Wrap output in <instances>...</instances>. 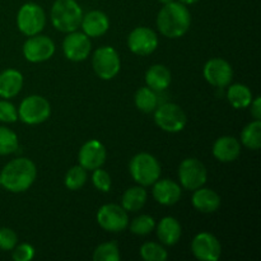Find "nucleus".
I'll use <instances>...</instances> for the list:
<instances>
[{"label": "nucleus", "mask_w": 261, "mask_h": 261, "mask_svg": "<svg viewBox=\"0 0 261 261\" xmlns=\"http://www.w3.org/2000/svg\"><path fill=\"white\" fill-rule=\"evenodd\" d=\"M37 170L28 158H15L4 166L0 173L3 188L10 193H23L35 182Z\"/></svg>", "instance_id": "nucleus-1"}, {"label": "nucleus", "mask_w": 261, "mask_h": 261, "mask_svg": "<svg viewBox=\"0 0 261 261\" xmlns=\"http://www.w3.org/2000/svg\"><path fill=\"white\" fill-rule=\"evenodd\" d=\"M191 24V14L185 4L171 2L165 4L157 17V27L165 37H182Z\"/></svg>", "instance_id": "nucleus-2"}, {"label": "nucleus", "mask_w": 261, "mask_h": 261, "mask_svg": "<svg viewBox=\"0 0 261 261\" xmlns=\"http://www.w3.org/2000/svg\"><path fill=\"white\" fill-rule=\"evenodd\" d=\"M83 12L75 0H56L51 8V23L60 32H73L81 27Z\"/></svg>", "instance_id": "nucleus-3"}, {"label": "nucleus", "mask_w": 261, "mask_h": 261, "mask_svg": "<svg viewBox=\"0 0 261 261\" xmlns=\"http://www.w3.org/2000/svg\"><path fill=\"white\" fill-rule=\"evenodd\" d=\"M129 171L135 182L140 186H150L160 178V162L149 153H139L130 161Z\"/></svg>", "instance_id": "nucleus-4"}, {"label": "nucleus", "mask_w": 261, "mask_h": 261, "mask_svg": "<svg viewBox=\"0 0 261 261\" xmlns=\"http://www.w3.org/2000/svg\"><path fill=\"white\" fill-rule=\"evenodd\" d=\"M92 66L98 78L110 81L119 74L121 61L117 51L111 46H102L97 48L92 58Z\"/></svg>", "instance_id": "nucleus-5"}, {"label": "nucleus", "mask_w": 261, "mask_h": 261, "mask_svg": "<svg viewBox=\"0 0 261 261\" xmlns=\"http://www.w3.org/2000/svg\"><path fill=\"white\" fill-rule=\"evenodd\" d=\"M51 106L42 96L27 97L22 101L18 109V117L27 125L42 124L50 117Z\"/></svg>", "instance_id": "nucleus-6"}, {"label": "nucleus", "mask_w": 261, "mask_h": 261, "mask_svg": "<svg viewBox=\"0 0 261 261\" xmlns=\"http://www.w3.org/2000/svg\"><path fill=\"white\" fill-rule=\"evenodd\" d=\"M46 23L45 10L36 3H25L17 14V25L23 35L35 36L43 30Z\"/></svg>", "instance_id": "nucleus-7"}, {"label": "nucleus", "mask_w": 261, "mask_h": 261, "mask_svg": "<svg viewBox=\"0 0 261 261\" xmlns=\"http://www.w3.org/2000/svg\"><path fill=\"white\" fill-rule=\"evenodd\" d=\"M154 121L163 132L178 133L186 125V114L178 105L163 103L154 110Z\"/></svg>", "instance_id": "nucleus-8"}, {"label": "nucleus", "mask_w": 261, "mask_h": 261, "mask_svg": "<svg viewBox=\"0 0 261 261\" xmlns=\"http://www.w3.org/2000/svg\"><path fill=\"white\" fill-rule=\"evenodd\" d=\"M208 172L203 163L196 158H186L178 167V178L186 190H196L206 182Z\"/></svg>", "instance_id": "nucleus-9"}, {"label": "nucleus", "mask_w": 261, "mask_h": 261, "mask_svg": "<svg viewBox=\"0 0 261 261\" xmlns=\"http://www.w3.org/2000/svg\"><path fill=\"white\" fill-rule=\"evenodd\" d=\"M97 222L105 231L122 232L129 226L127 212L117 204H106L101 206L97 213Z\"/></svg>", "instance_id": "nucleus-10"}, {"label": "nucleus", "mask_w": 261, "mask_h": 261, "mask_svg": "<svg viewBox=\"0 0 261 261\" xmlns=\"http://www.w3.org/2000/svg\"><path fill=\"white\" fill-rule=\"evenodd\" d=\"M55 43L50 37L42 35L31 36L23 45V55L30 63H42L53 58Z\"/></svg>", "instance_id": "nucleus-11"}, {"label": "nucleus", "mask_w": 261, "mask_h": 261, "mask_svg": "<svg viewBox=\"0 0 261 261\" xmlns=\"http://www.w3.org/2000/svg\"><path fill=\"white\" fill-rule=\"evenodd\" d=\"M127 46L135 55H150L158 46V37L153 30L148 27H137L127 38Z\"/></svg>", "instance_id": "nucleus-12"}, {"label": "nucleus", "mask_w": 261, "mask_h": 261, "mask_svg": "<svg viewBox=\"0 0 261 261\" xmlns=\"http://www.w3.org/2000/svg\"><path fill=\"white\" fill-rule=\"evenodd\" d=\"M92 43L88 36L84 32L73 31L69 32L68 36L64 38L63 51L64 55L71 61H83L88 58L91 53Z\"/></svg>", "instance_id": "nucleus-13"}, {"label": "nucleus", "mask_w": 261, "mask_h": 261, "mask_svg": "<svg viewBox=\"0 0 261 261\" xmlns=\"http://www.w3.org/2000/svg\"><path fill=\"white\" fill-rule=\"evenodd\" d=\"M191 251L198 260L217 261L221 256L222 247L216 236L208 232H201L194 237L191 242Z\"/></svg>", "instance_id": "nucleus-14"}, {"label": "nucleus", "mask_w": 261, "mask_h": 261, "mask_svg": "<svg viewBox=\"0 0 261 261\" xmlns=\"http://www.w3.org/2000/svg\"><path fill=\"white\" fill-rule=\"evenodd\" d=\"M204 78L213 87L224 88L231 83L233 78L231 64L223 59H212L204 65Z\"/></svg>", "instance_id": "nucleus-15"}, {"label": "nucleus", "mask_w": 261, "mask_h": 261, "mask_svg": "<svg viewBox=\"0 0 261 261\" xmlns=\"http://www.w3.org/2000/svg\"><path fill=\"white\" fill-rule=\"evenodd\" d=\"M106 148L96 139L88 140L86 144H83L78 153L79 165L87 171H93L101 167L106 161Z\"/></svg>", "instance_id": "nucleus-16"}, {"label": "nucleus", "mask_w": 261, "mask_h": 261, "mask_svg": "<svg viewBox=\"0 0 261 261\" xmlns=\"http://www.w3.org/2000/svg\"><path fill=\"white\" fill-rule=\"evenodd\" d=\"M153 198L162 205H173L181 198V188L177 182L172 180H160L153 184Z\"/></svg>", "instance_id": "nucleus-17"}, {"label": "nucleus", "mask_w": 261, "mask_h": 261, "mask_svg": "<svg viewBox=\"0 0 261 261\" xmlns=\"http://www.w3.org/2000/svg\"><path fill=\"white\" fill-rule=\"evenodd\" d=\"M81 25L88 37H99L109 31L110 20L101 10H92L83 15Z\"/></svg>", "instance_id": "nucleus-18"}, {"label": "nucleus", "mask_w": 261, "mask_h": 261, "mask_svg": "<svg viewBox=\"0 0 261 261\" xmlns=\"http://www.w3.org/2000/svg\"><path fill=\"white\" fill-rule=\"evenodd\" d=\"M241 153V144L233 137H221L216 140L213 145V155L218 161L224 163L233 162Z\"/></svg>", "instance_id": "nucleus-19"}, {"label": "nucleus", "mask_w": 261, "mask_h": 261, "mask_svg": "<svg viewBox=\"0 0 261 261\" xmlns=\"http://www.w3.org/2000/svg\"><path fill=\"white\" fill-rule=\"evenodd\" d=\"M193 205L201 213H214L221 206V196L211 189L199 188L194 190Z\"/></svg>", "instance_id": "nucleus-20"}, {"label": "nucleus", "mask_w": 261, "mask_h": 261, "mask_svg": "<svg viewBox=\"0 0 261 261\" xmlns=\"http://www.w3.org/2000/svg\"><path fill=\"white\" fill-rule=\"evenodd\" d=\"M23 87V75L15 69H7L0 73V97L13 98Z\"/></svg>", "instance_id": "nucleus-21"}, {"label": "nucleus", "mask_w": 261, "mask_h": 261, "mask_svg": "<svg viewBox=\"0 0 261 261\" xmlns=\"http://www.w3.org/2000/svg\"><path fill=\"white\" fill-rule=\"evenodd\" d=\"M157 236L162 244L167 246H173L177 244L181 237V226L177 219L173 217H165L161 219L157 226Z\"/></svg>", "instance_id": "nucleus-22"}, {"label": "nucleus", "mask_w": 261, "mask_h": 261, "mask_svg": "<svg viewBox=\"0 0 261 261\" xmlns=\"http://www.w3.org/2000/svg\"><path fill=\"white\" fill-rule=\"evenodd\" d=\"M145 82H147V86L153 91H165L171 84V71L161 64L153 65L145 73Z\"/></svg>", "instance_id": "nucleus-23"}, {"label": "nucleus", "mask_w": 261, "mask_h": 261, "mask_svg": "<svg viewBox=\"0 0 261 261\" xmlns=\"http://www.w3.org/2000/svg\"><path fill=\"white\" fill-rule=\"evenodd\" d=\"M147 191L143 186H134L127 189L121 199L122 208L126 212H138L144 206L147 201Z\"/></svg>", "instance_id": "nucleus-24"}, {"label": "nucleus", "mask_w": 261, "mask_h": 261, "mask_svg": "<svg viewBox=\"0 0 261 261\" xmlns=\"http://www.w3.org/2000/svg\"><path fill=\"white\" fill-rule=\"evenodd\" d=\"M227 98L234 109H246L252 102V92L245 84H232L227 91Z\"/></svg>", "instance_id": "nucleus-25"}, {"label": "nucleus", "mask_w": 261, "mask_h": 261, "mask_svg": "<svg viewBox=\"0 0 261 261\" xmlns=\"http://www.w3.org/2000/svg\"><path fill=\"white\" fill-rule=\"evenodd\" d=\"M135 106L142 112L149 114L153 112L158 107V97L155 91H153L149 87H142L135 93Z\"/></svg>", "instance_id": "nucleus-26"}, {"label": "nucleus", "mask_w": 261, "mask_h": 261, "mask_svg": "<svg viewBox=\"0 0 261 261\" xmlns=\"http://www.w3.org/2000/svg\"><path fill=\"white\" fill-rule=\"evenodd\" d=\"M241 142L246 148L257 150L261 147V121L255 120L244 127L241 133Z\"/></svg>", "instance_id": "nucleus-27"}, {"label": "nucleus", "mask_w": 261, "mask_h": 261, "mask_svg": "<svg viewBox=\"0 0 261 261\" xmlns=\"http://www.w3.org/2000/svg\"><path fill=\"white\" fill-rule=\"evenodd\" d=\"M87 181V170L86 168L79 166H74L70 170L68 171V173L65 175V186L69 190H79L81 188H83V185Z\"/></svg>", "instance_id": "nucleus-28"}, {"label": "nucleus", "mask_w": 261, "mask_h": 261, "mask_svg": "<svg viewBox=\"0 0 261 261\" xmlns=\"http://www.w3.org/2000/svg\"><path fill=\"white\" fill-rule=\"evenodd\" d=\"M18 149V137L13 130L0 126V155L12 154Z\"/></svg>", "instance_id": "nucleus-29"}, {"label": "nucleus", "mask_w": 261, "mask_h": 261, "mask_svg": "<svg viewBox=\"0 0 261 261\" xmlns=\"http://www.w3.org/2000/svg\"><path fill=\"white\" fill-rule=\"evenodd\" d=\"M140 256L145 261H165L168 254L163 246L155 242H145L140 247Z\"/></svg>", "instance_id": "nucleus-30"}, {"label": "nucleus", "mask_w": 261, "mask_h": 261, "mask_svg": "<svg viewBox=\"0 0 261 261\" xmlns=\"http://www.w3.org/2000/svg\"><path fill=\"white\" fill-rule=\"evenodd\" d=\"M120 257L119 247L115 242L101 244L93 252L94 261H119Z\"/></svg>", "instance_id": "nucleus-31"}, {"label": "nucleus", "mask_w": 261, "mask_h": 261, "mask_svg": "<svg viewBox=\"0 0 261 261\" xmlns=\"http://www.w3.org/2000/svg\"><path fill=\"white\" fill-rule=\"evenodd\" d=\"M155 222L150 216L143 214V216L137 217L134 221L130 223V231L138 236H147L154 229Z\"/></svg>", "instance_id": "nucleus-32"}, {"label": "nucleus", "mask_w": 261, "mask_h": 261, "mask_svg": "<svg viewBox=\"0 0 261 261\" xmlns=\"http://www.w3.org/2000/svg\"><path fill=\"white\" fill-rule=\"evenodd\" d=\"M92 181H93L94 188L98 189L102 193H109L111 190V176L105 170H101V167L93 170Z\"/></svg>", "instance_id": "nucleus-33"}, {"label": "nucleus", "mask_w": 261, "mask_h": 261, "mask_svg": "<svg viewBox=\"0 0 261 261\" xmlns=\"http://www.w3.org/2000/svg\"><path fill=\"white\" fill-rule=\"evenodd\" d=\"M18 236L13 229L2 228L0 229V249L4 251H12L17 246Z\"/></svg>", "instance_id": "nucleus-34"}, {"label": "nucleus", "mask_w": 261, "mask_h": 261, "mask_svg": "<svg viewBox=\"0 0 261 261\" xmlns=\"http://www.w3.org/2000/svg\"><path fill=\"white\" fill-rule=\"evenodd\" d=\"M17 119L18 111L14 105L8 102L7 99L0 101V121L10 124V122L17 121Z\"/></svg>", "instance_id": "nucleus-35"}, {"label": "nucleus", "mask_w": 261, "mask_h": 261, "mask_svg": "<svg viewBox=\"0 0 261 261\" xmlns=\"http://www.w3.org/2000/svg\"><path fill=\"white\" fill-rule=\"evenodd\" d=\"M12 251V257L15 261H30L35 256V249L30 244L18 245Z\"/></svg>", "instance_id": "nucleus-36"}, {"label": "nucleus", "mask_w": 261, "mask_h": 261, "mask_svg": "<svg viewBox=\"0 0 261 261\" xmlns=\"http://www.w3.org/2000/svg\"><path fill=\"white\" fill-rule=\"evenodd\" d=\"M251 106V115L255 120H261V97H256L250 103Z\"/></svg>", "instance_id": "nucleus-37"}, {"label": "nucleus", "mask_w": 261, "mask_h": 261, "mask_svg": "<svg viewBox=\"0 0 261 261\" xmlns=\"http://www.w3.org/2000/svg\"><path fill=\"white\" fill-rule=\"evenodd\" d=\"M180 3H182V4L185 5H190V4H194V3L199 2V0H178Z\"/></svg>", "instance_id": "nucleus-38"}, {"label": "nucleus", "mask_w": 261, "mask_h": 261, "mask_svg": "<svg viewBox=\"0 0 261 261\" xmlns=\"http://www.w3.org/2000/svg\"><path fill=\"white\" fill-rule=\"evenodd\" d=\"M160 3H162V4H167V3H171L173 2V0H158Z\"/></svg>", "instance_id": "nucleus-39"}, {"label": "nucleus", "mask_w": 261, "mask_h": 261, "mask_svg": "<svg viewBox=\"0 0 261 261\" xmlns=\"http://www.w3.org/2000/svg\"><path fill=\"white\" fill-rule=\"evenodd\" d=\"M0 186H2V182H0Z\"/></svg>", "instance_id": "nucleus-40"}]
</instances>
